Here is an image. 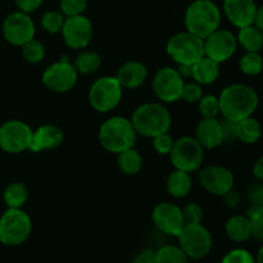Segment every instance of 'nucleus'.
<instances>
[{
    "instance_id": "obj_37",
    "label": "nucleus",
    "mask_w": 263,
    "mask_h": 263,
    "mask_svg": "<svg viewBox=\"0 0 263 263\" xmlns=\"http://www.w3.org/2000/svg\"><path fill=\"white\" fill-rule=\"evenodd\" d=\"M89 0H61V12L66 17L84 14Z\"/></svg>"
},
{
    "instance_id": "obj_22",
    "label": "nucleus",
    "mask_w": 263,
    "mask_h": 263,
    "mask_svg": "<svg viewBox=\"0 0 263 263\" xmlns=\"http://www.w3.org/2000/svg\"><path fill=\"white\" fill-rule=\"evenodd\" d=\"M220 76V63L212 61L208 57H202L199 61L193 64V76L192 79L202 86L212 85L217 81Z\"/></svg>"
},
{
    "instance_id": "obj_48",
    "label": "nucleus",
    "mask_w": 263,
    "mask_h": 263,
    "mask_svg": "<svg viewBox=\"0 0 263 263\" xmlns=\"http://www.w3.org/2000/svg\"><path fill=\"white\" fill-rule=\"evenodd\" d=\"M254 26H257L259 30L263 31V4L261 7L257 8L256 18H254Z\"/></svg>"
},
{
    "instance_id": "obj_42",
    "label": "nucleus",
    "mask_w": 263,
    "mask_h": 263,
    "mask_svg": "<svg viewBox=\"0 0 263 263\" xmlns=\"http://www.w3.org/2000/svg\"><path fill=\"white\" fill-rule=\"evenodd\" d=\"M248 198L252 204L263 205V182H258L249 187Z\"/></svg>"
},
{
    "instance_id": "obj_33",
    "label": "nucleus",
    "mask_w": 263,
    "mask_h": 263,
    "mask_svg": "<svg viewBox=\"0 0 263 263\" xmlns=\"http://www.w3.org/2000/svg\"><path fill=\"white\" fill-rule=\"evenodd\" d=\"M66 15L58 10H49L41 17V27L49 33H59L63 28Z\"/></svg>"
},
{
    "instance_id": "obj_13",
    "label": "nucleus",
    "mask_w": 263,
    "mask_h": 263,
    "mask_svg": "<svg viewBox=\"0 0 263 263\" xmlns=\"http://www.w3.org/2000/svg\"><path fill=\"white\" fill-rule=\"evenodd\" d=\"M185 80L174 67H162L156 72L152 87L162 103H175L181 99Z\"/></svg>"
},
{
    "instance_id": "obj_23",
    "label": "nucleus",
    "mask_w": 263,
    "mask_h": 263,
    "mask_svg": "<svg viewBox=\"0 0 263 263\" xmlns=\"http://www.w3.org/2000/svg\"><path fill=\"white\" fill-rule=\"evenodd\" d=\"M225 233L234 243H246L252 238V229L249 218L243 215H234L226 221Z\"/></svg>"
},
{
    "instance_id": "obj_2",
    "label": "nucleus",
    "mask_w": 263,
    "mask_h": 263,
    "mask_svg": "<svg viewBox=\"0 0 263 263\" xmlns=\"http://www.w3.org/2000/svg\"><path fill=\"white\" fill-rule=\"evenodd\" d=\"M131 123L138 135L154 138L159 134L168 133L172 117L162 103H144L134 110Z\"/></svg>"
},
{
    "instance_id": "obj_4",
    "label": "nucleus",
    "mask_w": 263,
    "mask_h": 263,
    "mask_svg": "<svg viewBox=\"0 0 263 263\" xmlns=\"http://www.w3.org/2000/svg\"><path fill=\"white\" fill-rule=\"evenodd\" d=\"M184 22L186 31L204 40L220 28L221 10L212 0H194L185 10Z\"/></svg>"
},
{
    "instance_id": "obj_45",
    "label": "nucleus",
    "mask_w": 263,
    "mask_h": 263,
    "mask_svg": "<svg viewBox=\"0 0 263 263\" xmlns=\"http://www.w3.org/2000/svg\"><path fill=\"white\" fill-rule=\"evenodd\" d=\"M222 198H223V202H225V205L229 208H238L241 202L240 194L234 189H231L230 192L226 193Z\"/></svg>"
},
{
    "instance_id": "obj_17",
    "label": "nucleus",
    "mask_w": 263,
    "mask_h": 263,
    "mask_svg": "<svg viewBox=\"0 0 263 263\" xmlns=\"http://www.w3.org/2000/svg\"><path fill=\"white\" fill-rule=\"evenodd\" d=\"M154 226L161 233L170 236H179L185 226L182 211L179 205L170 202H162L154 207L152 213Z\"/></svg>"
},
{
    "instance_id": "obj_10",
    "label": "nucleus",
    "mask_w": 263,
    "mask_h": 263,
    "mask_svg": "<svg viewBox=\"0 0 263 263\" xmlns=\"http://www.w3.org/2000/svg\"><path fill=\"white\" fill-rule=\"evenodd\" d=\"M33 130L21 120H9L0 126V149L18 154L30 148Z\"/></svg>"
},
{
    "instance_id": "obj_5",
    "label": "nucleus",
    "mask_w": 263,
    "mask_h": 263,
    "mask_svg": "<svg viewBox=\"0 0 263 263\" xmlns=\"http://www.w3.org/2000/svg\"><path fill=\"white\" fill-rule=\"evenodd\" d=\"M32 221L22 208H8L0 217V243L7 247L22 246L30 238Z\"/></svg>"
},
{
    "instance_id": "obj_12",
    "label": "nucleus",
    "mask_w": 263,
    "mask_h": 263,
    "mask_svg": "<svg viewBox=\"0 0 263 263\" xmlns=\"http://www.w3.org/2000/svg\"><path fill=\"white\" fill-rule=\"evenodd\" d=\"M3 36L5 40L14 46L22 48L25 44L35 39V23L28 13L13 12L5 17L2 26Z\"/></svg>"
},
{
    "instance_id": "obj_39",
    "label": "nucleus",
    "mask_w": 263,
    "mask_h": 263,
    "mask_svg": "<svg viewBox=\"0 0 263 263\" xmlns=\"http://www.w3.org/2000/svg\"><path fill=\"white\" fill-rule=\"evenodd\" d=\"M203 97V90L202 85H199L198 82H185L184 89H182L181 99L185 100L186 103H198L200 100V98Z\"/></svg>"
},
{
    "instance_id": "obj_28",
    "label": "nucleus",
    "mask_w": 263,
    "mask_h": 263,
    "mask_svg": "<svg viewBox=\"0 0 263 263\" xmlns=\"http://www.w3.org/2000/svg\"><path fill=\"white\" fill-rule=\"evenodd\" d=\"M3 199L8 208H22L28 200V189L22 182H12L3 193Z\"/></svg>"
},
{
    "instance_id": "obj_11",
    "label": "nucleus",
    "mask_w": 263,
    "mask_h": 263,
    "mask_svg": "<svg viewBox=\"0 0 263 263\" xmlns=\"http://www.w3.org/2000/svg\"><path fill=\"white\" fill-rule=\"evenodd\" d=\"M77 77H79V72L74 68L73 63L63 57L61 61L50 64L43 72L41 80H43L44 86L48 90L63 94L73 89L77 82Z\"/></svg>"
},
{
    "instance_id": "obj_30",
    "label": "nucleus",
    "mask_w": 263,
    "mask_h": 263,
    "mask_svg": "<svg viewBox=\"0 0 263 263\" xmlns=\"http://www.w3.org/2000/svg\"><path fill=\"white\" fill-rule=\"evenodd\" d=\"M157 263H189L190 258L186 256L180 246L167 244L156 252Z\"/></svg>"
},
{
    "instance_id": "obj_47",
    "label": "nucleus",
    "mask_w": 263,
    "mask_h": 263,
    "mask_svg": "<svg viewBox=\"0 0 263 263\" xmlns=\"http://www.w3.org/2000/svg\"><path fill=\"white\" fill-rule=\"evenodd\" d=\"M253 175L259 182H263V156L259 157L253 164Z\"/></svg>"
},
{
    "instance_id": "obj_34",
    "label": "nucleus",
    "mask_w": 263,
    "mask_h": 263,
    "mask_svg": "<svg viewBox=\"0 0 263 263\" xmlns=\"http://www.w3.org/2000/svg\"><path fill=\"white\" fill-rule=\"evenodd\" d=\"M22 55L28 63H40L44 57H45V48H44L43 43L32 39V40H30L22 46Z\"/></svg>"
},
{
    "instance_id": "obj_36",
    "label": "nucleus",
    "mask_w": 263,
    "mask_h": 263,
    "mask_svg": "<svg viewBox=\"0 0 263 263\" xmlns=\"http://www.w3.org/2000/svg\"><path fill=\"white\" fill-rule=\"evenodd\" d=\"M182 216H184L185 225H195V223H202L203 220V208L198 203L190 202L181 208Z\"/></svg>"
},
{
    "instance_id": "obj_15",
    "label": "nucleus",
    "mask_w": 263,
    "mask_h": 263,
    "mask_svg": "<svg viewBox=\"0 0 263 263\" xmlns=\"http://www.w3.org/2000/svg\"><path fill=\"white\" fill-rule=\"evenodd\" d=\"M61 33L68 48L74 50L85 49L91 43L92 23L84 14L66 17Z\"/></svg>"
},
{
    "instance_id": "obj_44",
    "label": "nucleus",
    "mask_w": 263,
    "mask_h": 263,
    "mask_svg": "<svg viewBox=\"0 0 263 263\" xmlns=\"http://www.w3.org/2000/svg\"><path fill=\"white\" fill-rule=\"evenodd\" d=\"M131 263H157L156 252L152 249H144L140 253L136 254Z\"/></svg>"
},
{
    "instance_id": "obj_9",
    "label": "nucleus",
    "mask_w": 263,
    "mask_h": 263,
    "mask_svg": "<svg viewBox=\"0 0 263 263\" xmlns=\"http://www.w3.org/2000/svg\"><path fill=\"white\" fill-rule=\"evenodd\" d=\"M177 239H179L180 248L186 253L190 259H202L212 251V235L202 223L185 225Z\"/></svg>"
},
{
    "instance_id": "obj_7",
    "label": "nucleus",
    "mask_w": 263,
    "mask_h": 263,
    "mask_svg": "<svg viewBox=\"0 0 263 263\" xmlns=\"http://www.w3.org/2000/svg\"><path fill=\"white\" fill-rule=\"evenodd\" d=\"M123 87L112 76H103L95 80L89 89V103L97 112L108 113L117 108L122 100Z\"/></svg>"
},
{
    "instance_id": "obj_20",
    "label": "nucleus",
    "mask_w": 263,
    "mask_h": 263,
    "mask_svg": "<svg viewBox=\"0 0 263 263\" xmlns=\"http://www.w3.org/2000/svg\"><path fill=\"white\" fill-rule=\"evenodd\" d=\"M195 139L204 149H215L223 143L221 121L216 118H202L195 130Z\"/></svg>"
},
{
    "instance_id": "obj_32",
    "label": "nucleus",
    "mask_w": 263,
    "mask_h": 263,
    "mask_svg": "<svg viewBox=\"0 0 263 263\" xmlns=\"http://www.w3.org/2000/svg\"><path fill=\"white\" fill-rule=\"evenodd\" d=\"M247 217L251 222L252 236L263 243V205L252 204L248 208Z\"/></svg>"
},
{
    "instance_id": "obj_35",
    "label": "nucleus",
    "mask_w": 263,
    "mask_h": 263,
    "mask_svg": "<svg viewBox=\"0 0 263 263\" xmlns=\"http://www.w3.org/2000/svg\"><path fill=\"white\" fill-rule=\"evenodd\" d=\"M198 105L202 118H216L220 115V100L215 95H203Z\"/></svg>"
},
{
    "instance_id": "obj_8",
    "label": "nucleus",
    "mask_w": 263,
    "mask_h": 263,
    "mask_svg": "<svg viewBox=\"0 0 263 263\" xmlns=\"http://www.w3.org/2000/svg\"><path fill=\"white\" fill-rule=\"evenodd\" d=\"M168 156L175 170L192 174L202 167L204 161V148L193 136H182L175 140Z\"/></svg>"
},
{
    "instance_id": "obj_24",
    "label": "nucleus",
    "mask_w": 263,
    "mask_h": 263,
    "mask_svg": "<svg viewBox=\"0 0 263 263\" xmlns=\"http://www.w3.org/2000/svg\"><path fill=\"white\" fill-rule=\"evenodd\" d=\"M166 187L171 197L177 198V199L185 198L192 192V176H190V174L181 171V170H174L167 177Z\"/></svg>"
},
{
    "instance_id": "obj_6",
    "label": "nucleus",
    "mask_w": 263,
    "mask_h": 263,
    "mask_svg": "<svg viewBox=\"0 0 263 263\" xmlns=\"http://www.w3.org/2000/svg\"><path fill=\"white\" fill-rule=\"evenodd\" d=\"M166 50L175 63L194 64L204 57V41L189 31H182L168 39Z\"/></svg>"
},
{
    "instance_id": "obj_18",
    "label": "nucleus",
    "mask_w": 263,
    "mask_h": 263,
    "mask_svg": "<svg viewBox=\"0 0 263 263\" xmlns=\"http://www.w3.org/2000/svg\"><path fill=\"white\" fill-rule=\"evenodd\" d=\"M223 13L236 28L254 25L257 4L254 0H223Z\"/></svg>"
},
{
    "instance_id": "obj_43",
    "label": "nucleus",
    "mask_w": 263,
    "mask_h": 263,
    "mask_svg": "<svg viewBox=\"0 0 263 263\" xmlns=\"http://www.w3.org/2000/svg\"><path fill=\"white\" fill-rule=\"evenodd\" d=\"M44 0H14L15 5H17L18 10L25 13H32L37 10L41 7Z\"/></svg>"
},
{
    "instance_id": "obj_19",
    "label": "nucleus",
    "mask_w": 263,
    "mask_h": 263,
    "mask_svg": "<svg viewBox=\"0 0 263 263\" xmlns=\"http://www.w3.org/2000/svg\"><path fill=\"white\" fill-rule=\"evenodd\" d=\"M64 134L55 125H43L32 133V139L28 151L40 153L44 151H53L63 144Z\"/></svg>"
},
{
    "instance_id": "obj_16",
    "label": "nucleus",
    "mask_w": 263,
    "mask_h": 263,
    "mask_svg": "<svg viewBox=\"0 0 263 263\" xmlns=\"http://www.w3.org/2000/svg\"><path fill=\"white\" fill-rule=\"evenodd\" d=\"M199 182L203 189L216 197H223L228 192L234 189L233 172L223 166L210 164L199 168Z\"/></svg>"
},
{
    "instance_id": "obj_31",
    "label": "nucleus",
    "mask_w": 263,
    "mask_h": 263,
    "mask_svg": "<svg viewBox=\"0 0 263 263\" xmlns=\"http://www.w3.org/2000/svg\"><path fill=\"white\" fill-rule=\"evenodd\" d=\"M239 68L246 76H257L263 71V57L256 51H246L239 61Z\"/></svg>"
},
{
    "instance_id": "obj_46",
    "label": "nucleus",
    "mask_w": 263,
    "mask_h": 263,
    "mask_svg": "<svg viewBox=\"0 0 263 263\" xmlns=\"http://www.w3.org/2000/svg\"><path fill=\"white\" fill-rule=\"evenodd\" d=\"M177 72L184 80L192 79L193 76V64H177Z\"/></svg>"
},
{
    "instance_id": "obj_41",
    "label": "nucleus",
    "mask_w": 263,
    "mask_h": 263,
    "mask_svg": "<svg viewBox=\"0 0 263 263\" xmlns=\"http://www.w3.org/2000/svg\"><path fill=\"white\" fill-rule=\"evenodd\" d=\"M221 126H222L223 143H233L234 140H238V138H236V122L223 118V121H221Z\"/></svg>"
},
{
    "instance_id": "obj_40",
    "label": "nucleus",
    "mask_w": 263,
    "mask_h": 263,
    "mask_svg": "<svg viewBox=\"0 0 263 263\" xmlns=\"http://www.w3.org/2000/svg\"><path fill=\"white\" fill-rule=\"evenodd\" d=\"M153 139V148L154 151L157 152L158 154H170L171 152L172 146H174V138L170 135V133H163V134H159V135L154 136Z\"/></svg>"
},
{
    "instance_id": "obj_49",
    "label": "nucleus",
    "mask_w": 263,
    "mask_h": 263,
    "mask_svg": "<svg viewBox=\"0 0 263 263\" xmlns=\"http://www.w3.org/2000/svg\"><path fill=\"white\" fill-rule=\"evenodd\" d=\"M256 263H263V243L261 248L258 249V253H257L256 256Z\"/></svg>"
},
{
    "instance_id": "obj_14",
    "label": "nucleus",
    "mask_w": 263,
    "mask_h": 263,
    "mask_svg": "<svg viewBox=\"0 0 263 263\" xmlns=\"http://www.w3.org/2000/svg\"><path fill=\"white\" fill-rule=\"evenodd\" d=\"M204 55L217 63L229 61L238 49V39L234 32L217 28L204 39Z\"/></svg>"
},
{
    "instance_id": "obj_3",
    "label": "nucleus",
    "mask_w": 263,
    "mask_h": 263,
    "mask_svg": "<svg viewBox=\"0 0 263 263\" xmlns=\"http://www.w3.org/2000/svg\"><path fill=\"white\" fill-rule=\"evenodd\" d=\"M136 134L131 120L113 116L102 123L99 128V143L104 151L118 154L135 146Z\"/></svg>"
},
{
    "instance_id": "obj_25",
    "label": "nucleus",
    "mask_w": 263,
    "mask_h": 263,
    "mask_svg": "<svg viewBox=\"0 0 263 263\" xmlns=\"http://www.w3.org/2000/svg\"><path fill=\"white\" fill-rule=\"evenodd\" d=\"M236 39H238V45H240L246 51L259 53L263 49V31L254 25L239 28Z\"/></svg>"
},
{
    "instance_id": "obj_26",
    "label": "nucleus",
    "mask_w": 263,
    "mask_h": 263,
    "mask_svg": "<svg viewBox=\"0 0 263 263\" xmlns=\"http://www.w3.org/2000/svg\"><path fill=\"white\" fill-rule=\"evenodd\" d=\"M262 135L261 123L251 116L236 122V138L244 144H256Z\"/></svg>"
},
{
    "instance_id": "obj_27",
    "label": "nucleus",
    "mask_w": 263,
    "mask_h": 263,
    "mask_svg": "<svg viewBox=\"0 0 263 263\" xmlns=\"http://www.w3.org/2000/svg\"><path fill=\"white\" fill-rule=\"evenodd\" d=\"M144 159L140 152L136 151L135 146L117 154V164L121 172L125 175H136L143 168Z\"/></svg>"
},
{
    "instance_id": "obj_38",
    "label": "nucleus",
    "mask_w": 263,
    "mask_h": 263,
    "mask_svg": "<svg viewBox=\"0 0 263 263\" xmlns=\"http://www.w3.org/2000/svg\"><path fill=\"white\" fill-rule=\"evenodd\" d=\"M221 263H256V257L247 249L236 248L226 253Z\"/></svg>"
},
{
    "instance_id": "obj_1",
    "label": "nucleus",
    "mask_w": 263,
    "mask_h": 263,
    "mask_svg": "<svg viewBox=\"0 0 263 263\" xmlns=\"http://www.w3.org/2000/svg\"><path fill=\"white\" fill-rule=\"evenodd\" d=\"M220 115L225 120L238 121L251 117L259 105V97L252 86L244 84H231L221 91Z\"/></svg>"
},
{
    "instance_id": "obj_29",
    "label": "nucleus",
    "mask_w": 263,
    "mask_h": 263,
    "mask_svg": "<svg viewBox=\"0 0 263 263\" xmlns=\"http://www.w3.org/2000/svg\"><path fill=\"white\" fill-rule=\"evenodd\" d=\"M79 73L91 74L95 73L102 66V57L92 50H84L77 55L73 63Z\"/></svg>"
},
{
    "instance_id": "obj_21",
    "label": "nucleus",
    "mask_w": 263,
    "mask_h": 263,
    "mask_svg": "<svg viewBox=\"0 0 263 263\" xmlns=\"http://www.w3.org/2000/svg\"><path fill=\"white\" fill-rule=\"evenodd\" d=\"M148 77V69L145 64L138 61H128L123 63L118 68L116 79L121 84L123 89H138L144 82L146 81Z\"/></svg>"
}]
</instances>
